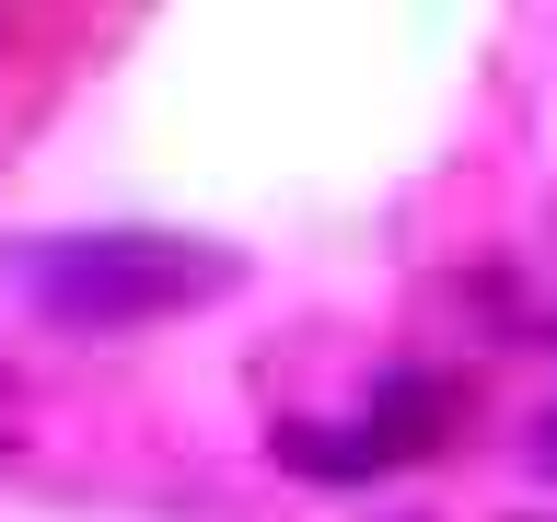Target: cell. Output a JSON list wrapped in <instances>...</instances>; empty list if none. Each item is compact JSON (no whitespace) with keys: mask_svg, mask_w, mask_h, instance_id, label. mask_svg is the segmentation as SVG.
I'll use <instances>...</instances> for the list:
<instances>
[{"mask_svg":"<svg viewBox=\"0 0 557 522\" xmlns=\"http://www.w3.org/2000/svg\"><path fill=\"white\" fill-rule=\"evenodd\" d=\"M221 290H233V256L186 233H94V244L35 256V302L59 325H151V313L221 302Z\"/></svg>","mask_w":557,"mask_h":522,"instance_id":"1","label":"cell"},{"mask_svg":"<svg viewBox=\"0 0 557 522\" xmlns=\"http://www.w3.org/2000/svg\"><path fill=\"white\" fill-rule=\"evenodd\" d=\"M546 452H557V442H546Z\"/></svg>","mask_w":557,"mask_h":522,"instance_id":"2","label":"cell"}]
</instances>
